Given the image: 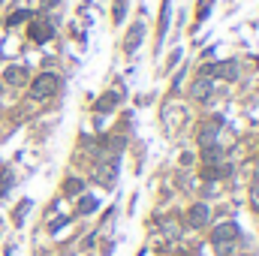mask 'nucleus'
<instances>
[{
	"label": "nucleus",
	"instance_id": "obj_1",
	"mask_svg": "<svg viewBox=\"0 0 259 256\" xmlns=\"http://www.w3.org/2000/svg\"><path fill=\"white\" fill-rule=\"evenodd\" d=\"M58 88H61V75H58V72H42V75H36L33 84H30V100H33V103H42V100H49L52 94H58Z\"/></svg>",
	"mask_w": 259,
	"mask_h": 256
},
{
	"label": "nucleus",
	"instance_id": "obj_2",
	"mask_svg": "<svg viewBox=\"0 0 259 256\" xmlns=\"http://www.w3.org/2000/svg\"><path fill=\"white\" fill-rule=\"evenodd\" d=\"M235 238H238V226H235L232 220L220 223V226L211 232V244H214L217 250H229V247L235 244Z\"/></svg>",
	"mask_w": 259,
	"mask_h": 256
},
{
	"label": "nucleus",
	"instance_id": "obj_3",
	"mask_svg": "<svg viewBox=\"0 0 259 256\" xmlns=\"http://www.w3.org/2000/svg\"><path fill=\"white\" fill-rule=\"evenodd\" d=\"M202 75H205V78H226V81H235V78H238V64H235V61L208 64V66H202Z\"/></svg>",
	"mask_w": 259,
	"mask_h": 256
},
{
	"label": "nucleus",
	"instance_id": "obj_4",
	"mask_svg": "<svg viewBox=\"0 0 259 256\" xmlns=\"http://www.w3.org/2000/svg\"><path fill=\"white\" fill-rule=\"evenodd\" d=\"M208 220H211V208H208L205 202H196L193 208L187 211V223H190L193 229H202V226H205Z\"/></svg>",
	"mask_w": 259,
	"mask_h": 256
},
{
	"label": "nucleus",
	"instance_id": "obj_5",
	"mask_svg": "<svg viewBox=\"0 0 259 256\" xmlns=\"http://www.w3.org/2000/svg\"><path fill=\"white\" fill-rule=\"evenodd\" d=\"M52 36H55L52 21H33V24H30V39H33V42H49Z\"/></svg>",
	"mask_w": 259,
	"mask_h": 256
},
{
	"label": "nucleus",
	"instance_id": "obj_6",
	"mask_svg": "<svg viewBox=\"0 0 259 256\" xmlns=\"http://www.w3.org/2000/svg\"><path fill=\"white\" fill-rule=\"evenodd\" d=\"M115 178H118V160H109V163H103V166L97 169V181H100V184L112 187Z\"/></svg>",
	"mask_w": 259,
	"mask_h": 256
},
{
	"label": "nucleus",
	"instance_id": "obj_7",
	"mask_svg": "<svg viewBox=\"0 0 259 256\" xmlns=\"http://www.w3.org/2000/svg\"><path fill=\"white\" fill-rule=\"evenodd\" d=\"M142 39H145V24H142V21H136V24L130 27L127 39H124V49H127V55H130V52H136V49L142 46Z\"/></svg>",
	"mask_w": 259,
	"mask_h": 256
},
{
	"label": "nucleus",
	"instance_id": "obj_8",
	"mask_svg": "<svg viewBox=\"0 0 259 256\" xmlns=\"http://www.w3.org/2000/svg\"><path fill=\"white\" fill-rule=\"evenodd\" d=\"M217 136H220V124H217V121H211V124H202V130H199V145H202V148H208V145H217Z\"/></svg>",
	"mask_w": 259,
	"mask_h": 256
},
{
	"label": "nucleus",
	"instance_id": "obj_9",
	"mask_svg": "<svg viewBox=\"0 0 259 256\" xmlns=\"http://www.w3.org/2000/svg\"><path fill=\"white\" fill-rule=\"evenodd\" d=\"M202 160H205L208 166H217V163H223V160H226V154H223V148H220V145H208V148H202Z\"/></svg>",
	"mask_w": 259,
	"mask_h": 256
},
{
	"label": "nucleus",
	"instance_id": "obj_10",
	"mask_svg": "<svg viewBox=\"0 0 259 256\" xmlns=\"http://www.w3.org/2000/svg\"><path fill=\"white\" fill-rule=\"evenodd\" d=\"M3 78H6L9 84H24V81H27V69H24V66H6Z\"/></svg>",
	"mask_w": 259,
	"mask_h": 256
},
{
	"label": "nucleus",
	"instance_id": "obj_11",
	"mask_svg": "<svg viewBox=\"0 0 259 256\" xmlns=\"http://www.w3.org/2000/svg\"><path fill=\"white\" fill-rule=\"evenodd\" d=\"M115 106H118V94H103L97 100V112H112Z\"/></svg>",
	"mask_w": 259,
	"mask_h": 256
},
{
	"label": "nucleus",
	"instance_id": "obj_12",
	"mask_svg": "<svg viewBox=\"0 0 259 256\" xmlns=\"http://www.w3.org/2000/svg\"><path fill=\"white\" fill-rule=\"evenodd\" d=\"M211 94V78H199L193 84V100H199V97H208Z\"/></svg>",
	"mask_w": 259,
	"mask_h": 256
},
{
	"label": "nucleus",
	"instance_id": "obj_13",
	"mask_svg": "<svg viewBox=\"0 0 259 256\" xmlns=\"http://www.w3.org/2000/svg\"><path fill=\"white\" fill-rule=\"evenodd\" d=\"M91 211H97V199L94 196H81L78 199V214H91Z\"/></svg>",
	"mask_w": 259,
	"mask_h": 256
},
{
	"label": "nucleus",
	"instance_id": "obj_14",
	"mask_svg": "<svg viewBox=\"0 0 259 256\" xmlns=\"http://www.w3.org/2000/svg\"><path fill=\"white\" fill-rule=\"evenodd\" d=\"M27 18H30V12H27V9H18V12H12V15H9V21H6V24H9V27H15V24H24Z\"/></svg>",
	"mask_w": 259,
	"mask_h": 256
},
{
	"label": "nucleus",
	"instance_id": "obj_15",
	"mask_svg": "<svg viewBox=\"0 0 259 256\" xmlns=\"http://www.w3.org/2000/svg\"><path fill=\"white\" fill-rule=\"evenodd\" d=\"M78 190H81V181H78V178H69V181L64 184V193H66V196H75Z\"/></svg>",
	"mask_w": 259,
	"mask_h": 256
},
{
	"label": "nucleus",
	"instance_id": "obj_16",
	"mask_svg": "<svg viewBox=\"0 0 259 256\" xmlns=\"http://www.w3.org/2000/svg\"><path fill=\"white\" fill-rule=\"evenodd\" d=\"M124 9H127V0H115V21H124Z\"/></svg>",
	"mask_w": 259,
	"mask_h": 256
},
{
	"label": "nucleus",
	"instance_id": "obj_17",
	"mask_svg": "<svg viewBox=\"0 0 259 256\" xmlns=\"http://www.w3.org/2000/svg\"><path fill=\"white\" fill-rule=\"evenodd\" d=\"M27 208H30V202H21V205H18V211H15V223H21V220H24Z\"/></svg>",
	"mask_w": 259,
	"mask_h": 256
},
{
	"label": "nucleus",
	"instance_id": "obj_18",
	"mask_svg": "<svg viewBox=\"0 0 259 256\" xmlns=\"http://www.w3.org/2000/svg\"><path fill=\"white\" fill-rule=\"evenodd\" d=\"M250 199H253V205L259 208V175H256V181H253V187H250Z\"/></svg>",
	"mask_w": 259,
	"mask_h": 256
},
{
	"label": "nucleus",
	"instance_id": "obj_19",
	"mask_svg": "<svg viewBox=\"0 0 259 256\" xmlns=\"http://www.w3.org/2000/svg\"><path fill=\"white\" fill-rule=\"evenodd\" d=\"M42 6H46V9H52V6H61V0H42Z\"/></svg>",
	"mask_w": 259,
	"mask_h": 256
},
{
	"label": "nucleus",
	"instance_id": "obj_20",
	"mask_svg": "<svg viewBox=\"0 0 259 256\" xmlns=\"http://www.w3.org/2000/svg\"><path fill=\"white\" fill-rule=\"evenodd\" d=\"M0 94H3V88H0Z\"/></svg>",
	"mask_w": 259,
	"mask_h": 256
}]
</instances>
